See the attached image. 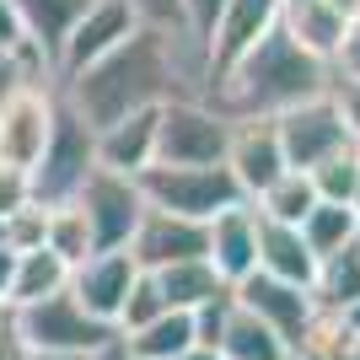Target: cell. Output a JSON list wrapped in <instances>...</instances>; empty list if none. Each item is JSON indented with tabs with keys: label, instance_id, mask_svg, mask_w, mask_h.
I'll use <instances>...</instances> for the list:
<instances>
[{
	"label": "cell",
	"instance_id": "1",
	"mask_svg": "<svg viewBox=\"0 0 360 360\" xmlns=\"http://www.w3.org/2000/svg\"><path fill=\"white\" fill-rule=\"evenodd\" d=\"M60 97L75 119H86L91 129H108V124L129 119V113H146V108H162L178 91V70H172V38L167 32L140 27L129 44H119L108 60L86 65L81 75L60 81Z\"/></svg>",
	"mask_w": 360,
	"mask_h": 360
},
{
	"label": "cell",
	"instance_id": "2",
	"mask_svg": "<svg viewBox=\"0 0 360 360\" xmlns=\"http://www.w3.org/2000/svg\"><path fill=\"white\" fill-rule=\"evenodd\" d=\"M328 91H333V65L312 60L307 49H296L274 27L253 54H242L210 86V108H221L226 119H280V113L312 103V97H328Z\"/></svg>",
	"mask_w": 360,
	"mask_h": 360
},
{
	"label": "cell",
	"instance_id": "3",
	"mask_svg": "<svg viewBox=\"0 0 360 360\" xmlns=\"http://www.w3.org/2000/svg\"><path fill=\"white\" fill-rule=\"evenodd\" d=\"M97 172V129L86 119H75L60 97V119H54V135H49L44 156L32 167V205L44 210H60V205H75V194L86 188V178Z\"/></svg>",
	"mask_w": 360,
	"mask_h": 360
},
{
	"label": "cell",
	"instance_id": "4",
	"mask_svg": "<svg viewBox=\"0 0 360 360\" xmlns=\"http://www.w3.org/2000/svg\"><path fill=\"white\" fill-rule=\"evenodd\" d=\"M231 119L205 97H172L162 103L156 124V167H226Z\"/></svg>",
	"mask_w": 360,
	"mask_h": 360
},
{
	"label": "cell",
	"instance_id": "5",
	"mask_svg": "<svg viewBox=\"0 0 360 360\" xmlns=\"http://www.w3.org/2000/svg\"><path fill=\"white\" fill-rule=\"evenodd\" d=\"M140 194L150 210L183 215V221L210 226L221 210L242 205V188L226 167H146L140 172Z\"/></svg>",
	"mask_w": 360,
	"mask_h": 360
},
{
	"label": "cell",
	"instance_id": "6",
	"mask_svg": "<svg viewBox=\"0 0 360 360\" xmlns=\"http://www.w3.org/2000/svg\"><path fill=\"white\" fill-rule=\"evenodd\" d=\"M11 328L22 333V345H27V349H70V355H97L108 339H119V328L97 323L70 290L38 301V307L11 312Z\"/></svg>",
	"mask_w": 360,
	"mask_h": 360
},
{
	"label": "cell",
	"instance_id": "7",
	"mask_svg": "<svg viewBox=\"0 0 360 360\" xmlns=\"http://www.w3.org/2000/svg\"><path fill=\"white\" fill-rule=\"evenodd\" d=\"M75 205H81V215H86V226H91V248H97V253L129 248L140 221H146L140 178H119V172H103V167L86 178V188L75 194Z\"/></svg>",
	"mask_w": 360,
	"mask_h": 360
},
{
	"label": "cell",
	"instance_id": "8",
	"mask_svg": "<svg viewBox=\"0 0 360 360\" xmlns=\"http://www.w3.org/2000/svg\"><path fill=\"white\" fill-rule=\"evenodd\" d=\"M54 119H60V86L54 81L22 86L11 103L0 108V162L16 167V172H32L49 135H54Z\"/></svg>",
	"mask_w": 360,
	"mask_h": 360
},
{
	"label": "cell",
	"instance_id": "9",
	"mask_svg": "<svg viewBox=\"0 0 360 360\" xmlns=\"http://www.w3.org/2000/svg\"><path fill=\"white\" fill-rule=\"evenodd\" d=\"M274 124H280V146H285L290 172H312V167H323L339 150H355V135L345 129L333 97H312V103L280 113Z\"/></svg>",
	"mask_w": 360,
	"mask_h": 360
},
{
	"label": "cell",
	"instance_id": "10",
	"mask_svg": "<svg viewBox=\"0 0 360 360\" xmlns=\"http://www.w3.org/2000/svg\"><path fill=\"white\" fill-rule=\"evenodd\" d=\"M226 172L237 178L242 199H264L274 183L290 172L280 124L274 119H231V146H226Z\"/></svg>",
	"mask_w": 360,
	"mask_h": 360
},
{
	"label": "cell",
	"instance_id": "11",
	"mask_svg": "<svg viewBox=\"0 0 360 360\" xmlns=\"http://www.w3.org/2000/svg\"><path fill=\"white\" fill-rule=\"evenodd\" d=\"M140 32L135 11H129V0H91L86 16L70 27V38H65L60 60H54V81H70V75H81L86 65L108 60L119 44H129Z\"/></svg>",
	"mask_w": 360,
	"mask_h": 360
},
{
	"label": "cell",
	"instance_id": "12",
	"mask_svg": "<svg viewBox=\"0 0 360 360\" xmlns=\"http://www.w3.org/2000/svg\"><path fill=\"white\" fill-rule=\"evenodd\" d=\"M135 280H140V264L129 258V248H119V253H91L86 264H75V269H70V296L81 301L97 323L119 328L124 301H129Z\"/></svg>",
	"mask_w": 360,
	"mask_h": 360
},
{
	"label": "cell",
	"instance_id": "13",
	"mask_svg": "<svg viewBox=\"0 0 360 360\" xmlns=\"http://www.w3.org/2000/svg\"><path fill=\"white\" fill-rule=\"evenodd\" d=\"M129 258H135L146 274L172 269V264H188V258H210V226L205 221H183V215H167V210H150L146 205V221H140L135 242H129Z\"/></svg>",
	"mask_w": 360,
	"mask_h": 360
},
{
	"label": "cell",
	"instance_id": "14",
	"mask_svg": "<svg viewBox=\"0 0 360 360\" xmlns=\"http://www.w3.org/2000/svg\"><path fill=\"white\" fill-rule=\"evenodd\" d=\"M231 296H237V307H248L258 323H269L290 349H296V339L312 328V317H317L312 290L285 285V280H274V274H248L242 285H231Z\"/></svg>",
	"mask_w": 360,
	"mask_h": 360
},
{
	"label": "cell",
	"instance_id": "15",
	"mask_svg": "<svg viewBox=\"0 0 360 360\" xmlns=\"http://www.w3.org/2000/svg\"><path fill=\"white\" fill-rule=\"evenodd\" d=\"M280 27V0H231L210 32V86Z\"/></svg>",
	"mask_w": 360,
	"mask_h": 360
},
{
	"label": "cell",
	"instance_id": "16",
	"mask_svg": "<svg viewBox=\"0 0 360 360\" xmlns=\"http://www.w3.org/2000/svg\"><path fill=\"white\" fill-rule=\"evenodd\" d=\"M258 221L264 215L253 199H242L210 221V264L226 285H242L248 274H258Z\"/></svg>",
	"mask_w": 360,
	"mask_h": 360
},
{
	"label": "cell",
	"instance_id": "17",
	"mask_svg": "<svg viewBox=\"0 0 360 360\" xmlns=\"http://www.w3.org/2000/svg\"><path fill=\"white\" fill-rule=\"evenodd\" d=\"M280 32L296 49H307L312 60L333 65L349 38V16L333 0H280Z\"/></svg>",
	"mask_w": 360,
	"mask_h": 360
},
{
	"label": "cell",
	"instance_id": "18",
	"mask_svg": "<svg viewBox=\"0 0 360 360\" xmlns=\"http://www.w3.org/2000/svg\"><path fill=\"white\" fill-rule=\"evenodd\" d=\"M156 124H162V108H146V113H129L97 129V167L119 178H140L146 167H156Z\"/></svg>",
	"mask_w": 360,
	"mask_h": 360
},
{
	"label": "cell",
	"instance_id": "19",
	"mask_svg": "<svg viewBox=\"0 0 360 360\" xmlns=\"http://www.w3.org/2000/svg\"><path fill=\"white\" fill-rule=\"evenodd\" d=\"M258 274H274V280L301 285V290L317 285V253L307 248L301 226L258 221Z\"/></svg>",
	"mask_w": 360,
	"mask_h": 360
},
{
	"label": "cell",
	"instance_id": "20",
	"mask_svg": "<svg viewBox=\"0 0 360 360\" xmlns=\"http://www.w3.org/2000/svg\"><path fill=\"white\" fill-rule=\"evenodd\" d=\"M91 0H11L16 22H22V32H27V44L44 54L49 65L60 60L65 38H70V27L86 16Z\"/></svg>",
	"mask_w": 360,
	"mask_h": 360
},
{
	"label": "cell",
	"instance_id": "21",
	"mask_svg": "<svg viewBox=\"0 0 360 360\" xmlns=\"http://www.w3.org/2000/svg\"><path fill=\"white\" fill-rule=\"evenodd\" d=\"M156 285H162L167 312H199V307H210V301H221L226 290H231L221 274H215L210 258H188V264L156 269Z\"/></svg>",
	"mask_w": 360,
	"mask_h": 360
},
{
	"label": "cell",
	"instance_id": "22",
	"mask_svg": "<svg viewBox=\"0 0 360 360\" xmlns=\"http://www.w3.org/2000/svg\"><path fill=\"white\" fill-rule=\"evenodd\" d=\"M70 290V264L49 248H32V253H16V274H11V296L6 307L22 312V307H38V301Z\"/></svg>",
	"mask_w": 360,
	"mask_h": 360
},
{
	"label": "cell",
	"instance_id": "23",
	"mask_svg": "<svg viewBox=\"0 0 360 360\" xmlns=\"http://www.w3.org/2000/svg\"><path fill=\"white\" fill-rule=\"evenodd\" d=\"M119 339L129 345L135 360H183L199 345L194 312H162L156 323H146V328H135V333H119Z\"/></svg>",
	"mask_w": 360,
	"mask_h": 360
},
{
	"label": "cell",
	"instance_id": "24",
	"mask_svg": "<svg viewBox=\"0 0 360 360\" xmlns=\"http://www.w3.org/2000/svg\"><path fill=\"white\" fill-rule=\"evenodd\" d=\"M221 355L226 360H290V345L269 323H258L248 307H231L226 333H221Z\"/></svg>",
	"mask_w": 360,
	"mask_h": 360
},
{
	"label": "cell",
	"instance_id": "25",
	"mask_svg": "<svg viewBox=\"0 0 360 360\" xmlns=\"http://www.w3.org/2000/svg\"><path fill=\"white\" fill-rule=\"evenodd\" d=\"M312 296L323 312H349L355 307L360 301V242H349V248H339V253H328L317 264Z\"/></svg>",
	"mask_w": 360,
	"mask_h": 360
},
{
	"label": "cell",
	"instance_id": "26",
	"mask_svg": "<svg viewBox=\"0 0 360 360\" xmlns=\"http://www.w3.org/2000/svg\"><path fill=\"white\" fill-rule=\"evenodd\" d=\"M253 205H258V215H264V221L301 226L317 205H323V199H317V188H312V178H307V172H285V178L274 183L264 199H253Z\"/></svg>",
	"mask_w": 360,
	"mask_h": 360
},
{
	"label": "cell",
	"instance_id": "27",
	"mask_svg": "<svg viewBox=\"0 0 360 360\" xmlns=\"http://www.w3.org/2000/svg\"><path fill=\"white\" fill-rule=\"evenodd\" d=\"M355 226H360V215L349 210V205H317V210L301 221V237H307V248H312L317 264H323L328 253H339V248L355 242Z\"/></svg>",
	"mask_w": 360,
	"mask_h": 360
},
{
	"label": "cell",
	"instance_id": "28",
	"mask_svg": "<svg viewBox=\"0 0 360 360\" xmlns=\"http://www.w3.org/2000/svg\"><path fill=\"white\" fill-rule=\"evenodd\" d=\"M49 253H60L65 264H86L97 248H91V226L86 215H81V205H60V210H49V237H44Z\"/></svg>",
	"mask_w": 360,
	"mask_h": 360
},
{
	"label": "cell",
	"instance_id": "29",
	"mask_svg": "<svg viewBox=\"0 0 360 360\" xmlns=\"http://www.w3.org/2000/svg\"><path fill=\"white\" fill-rule=\"evenodd\" d=\"M349 328H345V317L339 312H323L317 307V317H312V328L296 339V349H290V360H349Z\"/></svg>",
	"mask_w": 360,
	"mask_h": 360
},
{
	"label": "cell",
	"instance_id": "30",
	"mask_svg": "<svg viewBox=\"0 0 360 360\" xmlns=\"http://www.w3.org/2000/svg\"><path fill=\"white\" fill-rule=\"evenodd\" d=\"M44 81H54V65H49L32 44L0 49V108L11 103L22 86H44ZM54 86H60V81H54Z\"/></svg>",
	"mask_w": 360,
	"mask_h": 360
},
{
	"label": "cell",
	"instance_id": "31",
	"mask_svg": "<svg viewBox=\"0 0 360 360\" xmlns=\"http://www.w3.org/2000/svg\"><path fill=\"white\" fill-rule=\"evenodd\" d=\"M307 178H312V188H317V199H323V205H349V199H355V183H360V146L328 156V162L312 167Z\"/></svg>",
	"mask_w": 360,
	"mask_h": 360
},
{
	"label": "cell",
	"instance_id": "32",
	"mask_svg": "<svg viewBox=\"0 0 360 360\" xmlns=\"http://www.w3.org/2000/svg\"><path fill=\"white\" fill-rule=\"evenodd\" d=\"M162 312H167V301H162V285H156V274H146V269H140L135 290H129V301H124L119 333H135V328H146V323H156Z\"/></svg>",
	"mask_w": 360,
	"mask_h": 360
},
{
	"label": "cell",
	"instance_id": "33",
	"mask_svg": "<svg viewBox=\"0 0 360 360\" xmlns=\"http://www.w3.org/2000/svg\"><path fill=\"white\" fill-rule=\"evenodd\" d=\"M129 11L150 32H188L183 27V0H129Z\"/></svg>",
	"mask_w": 360,
	"mask_h": 360
},
{
	"label": "cell",
	"instance_id": "34",
	"mask_svg": "<svg viewBox=\"0 0 360 360\" xmlns=\"http://www.w3.org/2000/svg\"><path fill=\"white\" fill-rule=\"evenodd\" d=\"M226 6H231V0H183V27L194 32L199 44H210V32H215Z\"/></svg>",
	"mask_w": 360,
	"mask_h": 360
},
{
	"label": "cell",
	"instance_id": "35",
	"mask_svg": "<svg viewBox=\"0 0 360 360\" xmlns=\"http://www.w3.org/2000/svg\"><path fill=\"white\" fill-rule=\"evenodd\" d=\"M333 108H339V119H345V129L355 135V146H360V81L355 75H333Z\"/></svg>",
	"mask_w": 360,
	"mask_h": 360
},
{
	"label": "cell",
	"instance_id": "36",
	"mask_svg": "<svg viewBox=\"0 0 360 360\" xmlns=\"http://www.w3.org/2000/svg\"><path fill=\"white\" fill-rule=\"evenodd\" d=\"M333 75H355L360 81V22H349V38L339 49V60H333Z\"/></svg>",
	"mask_w": 360,
	"mask_h": 360
},
{
	"label": "cell",
	"instance_id": "37",
	"mask_svg": "<svg viewBox=\"0 0 360 360\" xmlns=\"http://www.w3.org/2000/svg\"><path fill=\"white\" fill-rule=\"evenodd\" d=\"M27 44V32H22V22H16L11 0H0V49H22Z\"/></svg>",
	"mask_w": 360,
	"mask_h": 360
},
{
	"label": "cell",
	"instance_id": "38",
	"mask_svg": "<svg viewBox=\"0 0 360 360\" xmlns=\"http://www.w3.org/2000/svg\"><path fill=\"white\" fill-rule=\"evenodd\" d=\"M0 360H32V349L22 345V333L6 323V333H0Z\"/></svg>",
	"mask_w": 360,
	"mask_h": 360
},
{
	"label": "cell",
	"instance_id": "39",
	"mask_svg": "<svg viewBox=\"0 0 360 360\" xmlns=\"http://www.w3.org/2000/svg\"><path fill=\"white\" fill-rule=\"evenodd\" d=\"M11 274H16V248L0 242V307H6V296H11ZM6 312H11V307H6Z\"/></svg>",
	"mask_w": 360,
	"mask_h": 360
},
{
	"label": "cell",
	"instance_id": "40",
	"mask_svg": "<svg viewBox=\"0 0 360 360\" xmlns=\"http://www.w3.org/2000/svg\"><path fill=\"white\" fill-rule=\"evenodd\" d=\"M91 360H135V355H129V345H124V339H108V345L97 349Z\"/></svg>",
	"mask_w": 360,
	"mask_h": 360
},
{
	"label": "cell",
	"instance_id": "41",
	"mask_svg": "<svg viewBox=\"0 0 360 360\" xmlns=\"http://www.w3.org/2000/svg\"><path fill=\"white\" fill-rule=\"evenodd\" d=\"M32 360H91V355H70V349H32Z\"/></svg>",
	"mask_w": 360,
	"mask_h": 360
},
{
	"label": "cell",
	"instance_id": "42",
	"mask_svg": "<svg viewBox=\"0 0 360 360\" xmlns=\"http://www.w3.org/2000/svg\"><path fill=\"white\" fill-rule=\"evenodd\" d=\"M339 317H345V328H349V339H360V301H355V307H349V312H339Z\"/></svg>",
	"mask_w": 360,
	"mask_h": 360
},
{
	"label": "cell",
	"instance_id": "43",
	"mask_svg": "<svg viewBox=\"0 0 360 360\" xmlns=\"http://www.w3.org/2000/svg\"><path fill=\"white\" fill-rule=\"evenodd\" d=\"M183 360H226V355H221V349H205V345H194V349H188Z\"/></svg>",
	"mask_w": 360,
	"mask_h": 360
},
{
	"label": "cell",
	"instance_id": "44",
	"mask_svg": "<svg viewBox=\"0 0 360 360\" xmlns=\"http://www.w3.org/2000/svg\"><path fill=\"white\" fill-rule=\"evenodd\" d=\"M333 6H339V11H345L349 22H360V0H333Z\"/></svg>",
	"mask_w": 360,
	"mask_h": 360
},
{
	"label": "cell",
	"instance_id": "45",
	"mask_svg": "<svg viewBox=\"0 0 360 360\" xmlns=\"http://www.w3.org/2000/svg\"><path fill=\"white\" fill-rule=\"evenodd\" d=\"M349 210H355V215H360V183H355V199H349Z\"/></svg>",
	"mask_w": 360,
	"mask_h": 360
},
{
	"label": "cell",
	"instance_id": "46",
	"mask_svg": "<svg viewBox=\"0 0 360 360\" xmlns=\"http://www.w3.org/2000/svg\"><path fill=\"white\" fill-rule=\"evenodd\" d=\"M6 323H11V312H6V307H0V333H6Z\"/></svg>",
	"mask_w": 360,
	"mask_h": 360
},
{
	"label": "cell",
	"instance_id": "47",
	"mask_svg": "<svg viewBox=\"0 0 360 360\" xmlns=\"http://www.w3.org/2000/svg\"><path fill=\"white\" fill-rule=\"evenodd\" d=\"M349 360H360V339H355V345H349Z\"/></svg>",
	"mask_w": 360,
	"mask_h": 360
},
{
	"label": "cell",
	"instance_id": "48",
	"mask_svg": "<svg viewBox=\"0 0 360 360\" xmlns=\"http://www.w3.org/2000/svg\"><path fill=\"white\" fill-rule=\"evenodd\" d=\"M355 242H360V226H355Z\"/></svg>",
	"mask_w": 360,
	"mask_h": 360
}]
</instances>
